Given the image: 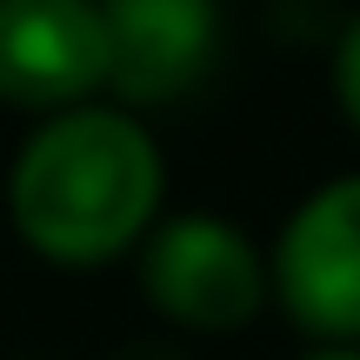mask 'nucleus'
Returning a JSON list of instances; mask_svg holds the SVG:
<instances>
[{
  "mask_svg": "<svg viewBox=\"0 0 360 360\" xmlns=\"http://www.w3.org/2000/svg\"><path fill=\"white\" fill-rule=\"evenodd\" d=\"M167 160L127 107H53L20 141L7 174V214L20 240L53 267H101L154 227Z\"/></svg>",
  "mask_w": 360,
  "mask_h": 360,
  "instance_id": "nucleus-1",
  "label": "nucleus"
},
{
  "mask_svg": "<svg viewBox=\"0 0 360 360\" xmlns=\"http://www.w3.org/2000/svg\"><path fill=\"white\" fill-rule=\"evenodd\" d=\"M141 294L187 334H240L267 307V254L220 214H174L141 233Z\"/></svg>",
  "mask_w": 360,
  "mask_h": 360,
  "instance_id": "nucleus-2",
  "label": "nucleus"
},
{
  "mask_svg": "<svg viewBox=\"0 0 360 360\" xmlns=\"http://www.w3.org/2000/svg\"><path fill=\"white\" fill-rule=\"evenodd\" d=\"M281 314L314 340H360V174L314 187L267 254Z\"/></svg>",
  "mask_w": 360,
  "mask_h": 360,
  "instance_id": "nucleus-3",
  "label": "nucleus"
},
{
  "mask_svg": "<svg viewBox=\"0 0 360 360\" xmlns=\"http://www.w3.org/2000/svg\"><path fill=\"white\" fill-rule=\"evenodd\" d=\"M107 87L101 0H0V101L20 114L94 101Z\"/></svg>",
  "mask_w": 360,
  "mask_h": 360,
  "instance_id": "nucleus-4",
  "label": "nucleus"
},
{
  "mask_svg": "<svg viewBox=\"0 0 360 360\" xmlns=\"http://www.w3.org/2000/svg\"><path fill=\"white\" fill-rule=\"evenodd\" d=\"M107 20V87L127 107L180 101L207 74L220 40L214 0H101Z\"/></svg>",
  "mask_w": 360,
  "mask_h": 360,
  "instance_id": "nucleus-5",
  "label": "nucleus"
},
{
  "mask_svg": "<svg viewBox=\"0 0 360 360\" xmlns=\"http://www.w3.org/2000/svg\"><path fill=\"white\" fill-rule=\"evenodd\" d=\"M334 101H340V120L360 134V13L334 40Z\"/></svg>",
  "mask_w": 360,
  "mask_h": 360,
  "instance_id": "nucleus-6",
  "label": "nucleus"
},
{
  "mask_svg": "<svg viewBox=\"0 0 360 360\" xmlns=\"http://www.w3.org/2000/svg\"><path fill=\"white\" fill-rule=\"evenodd\" d=\"M307 360H360V340H321Z\"/></svg>",
  "mask_w": 360,
  "mask_h": 360,
  "instance_id": "nucleus-7",
  "label": "nucleus"
},
{
  "mask_svg": "<svg viewBox=\"0 0 360 360\" xmlns=\"http://www.w3.org/2000/svg\"><path fill=\"white\" fill-rule=\"evenodd\" d=\"M120 360H180V354H174V347H154V340H141V347H127Z\"/></svg>",
  "mask_w": 360,
  "mask_h": 360,
  "instance_id": "nucleus-8",
  "label": "nucleus"
}]
</instances>
